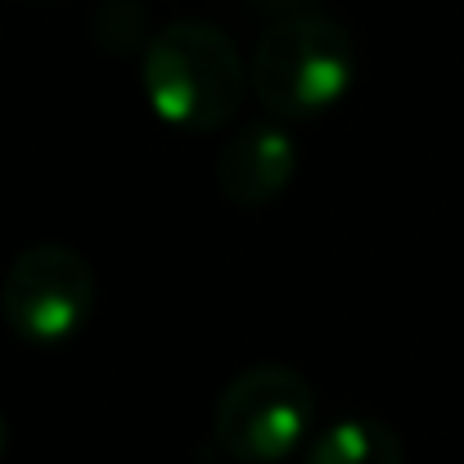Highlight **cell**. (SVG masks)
<instances>
[{
	"mask_svg": "<svg viewBox=\"0 0 464 464\" xmlns=\"http://www.w3.org/2000/svg\"><path fill=\"white\" fill-rule=\"evenodd\" d=\"M303 464H406V456H401L397 433L383 420L347 415L311 442Z\"/></svg>",
	"mask_w": 464,
	"mask_h": 464,
	"instance_id": "cell-6",
	"label": "cell"
},
{
	"mask_svg": "<svg viewBox=\"0 0 464 464\" xmlns=\"http://www.w3.org/2000/svg\"><path fill=\"white\" fill-rule=\"evenodd\" d=\"M5 447H9V424H5V415H0V456H5Z\"/></svg>",
	"mask_w": 464,
	"mask_h": 464,
	"instance_id": "cell-9",
	"label": "cell"
},
{
	"mask_svg": "<svg viewBox=\"0 0 464 464\" xmlns=\"http://www.w3.org/2000/svg\"><path fill=\"white\" fill-rule=\"evenodd\" d=\"M244 59L212 23L158 27L140 59L145 100L176 131H217L244 100Z\"/></svg>",
	"mask_w": 464,
	"mask_h": 464,
	"instance_id": "cell-1",
	"label": "cell"
},
{
	"mask_svg": "<svg viewBox=\"0 0 464 464\" xmlns=\"http://www.w3.org/2000/svg\"><path fill=\"white\" fill-rule=\"evenodd\" d=\"M95 307V271L82 253L63 244H36L14 257L5 289H0V315L5 324L36 347L72 338Z\"/></svg>",
	"mask_w": 464,
	"mask_h": 464,
	"instance_id": "cell-4",
	"label": "cell"
},
{
	"mask_svg": "<svg viewBox=\"0 0 464 464\" xmlns=\"http://www.w3.org/2000/svg\"><path fill=\"white\" fill-rule=\"evenodd\" d=\"M95 41L109 50V54H131L150 45L145 36V9L136 0H104V9L95 14Z\"/></svg>",
	"mask_w": 464,
	"mask_h": 464,
	"instance_id": "cell-7",
	"label": "cell"
},
{
	"mask_svg": "<svg viewBox=\"0 0 464 464\" xmlns=\"http://www.w3.org/2000/svg\"><path fill=\"white\" fill-rule=\"evenodd\" d=\"M248 77L266 113L320 118L347 95L356 77V45L329 14H285L257 36Z\"/></svg>",
	"mask_w": 464,
	"mask_h": 464,
	"instance_id": "cell-2",
	"label": "cell"
},
{
	"mask_svg": "<svg viewBox=\"0 0 464 464\" xmlns=\"http://www.w3.org/2000/svg\"><path fill=\"white\" fill-rule=\"evenodd\" d=\"M298 171V145L280 122H248L217 158V185L239 208H262L289 189Z\"/></svg>",
	"mask_w": 464,
	"mask_h": 464,
	"instance_id": "cell-5",
	"label": "cell"
},
{
	"mask_svg": "<svg viewBox=\"0 0 464 464\" xmlns=\"http://www.w3.org/2000/svg\"><path fill=\"white\" fill-rule=\"evenodd\" d=\"M315 397L289 365H248L235 374L212 411V438L239 464H280L307 438Z\"/></svg>",
	"mask_w": 464,
	"mask_h": 464,
	"instance_id": "cell-3",
	"label": "cell"
},
{
	"mask_svg": "<svg viewBox=\"0 0 464 464\" xmlns=\"http://www.w3.org/2000/svg\"><path fill=\"white\" fill-rule=\"evenodd\" d=\"M257 9H266V14H276V18H285V14H307L311 0H253Z\"/></svg>",
	"mask_w": 464,
	"mask_h": 464,
	"instance_id": "cell-8",
	"label": "cell"
}]
</instances>
